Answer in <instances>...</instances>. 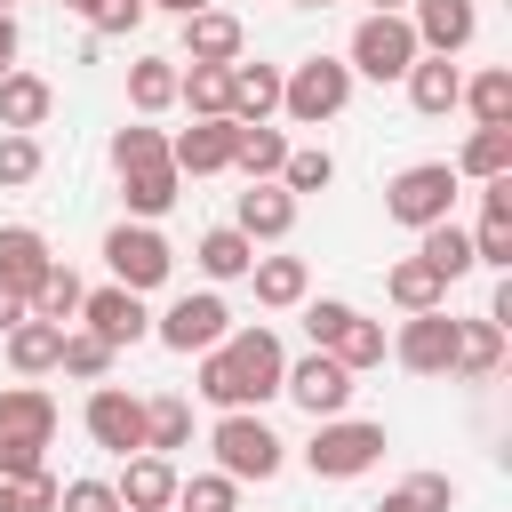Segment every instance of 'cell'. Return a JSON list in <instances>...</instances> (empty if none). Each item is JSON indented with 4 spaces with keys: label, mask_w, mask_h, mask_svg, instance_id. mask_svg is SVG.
Wrapping results in <instances>:
<instances>
[{
    "label": "cell",
    "mask_w": 512,
    "mask_h": 512,
    "mask_svg": "<svg viewBox=\"0 0 512 512\" xmlns=\"http://www.w3.org/2000/svg\"><path fill=\"white\" fill-rule=\"evenodd\" d=\"M0 512H24V496H16V480H0Z\"/></svg>",
    "instance_id": "816d5d0a"
},
{
    "label": "cell",
    "mask_w": 512,
    "mask_h": 512,
    "mask_svg": "<svg viewBox=\"0 0 512 512\" xmlns=\"http://www.w3.org/2000/svg\"><path fill=\"white\" fill-rule=\"evenodd\" d=\"M416 256H424V264H432V272L456 288V280L472 272V232H464L456 216H448V224H424V232H416Z\"/></svg>",
    "instance_id": "d590c367"
},
{
    "label": "cell",
    "mask_w": 512,
    "mask_h": 512,
    "mask_svg": "<svg viewBox=\"0 0 512 512\" xmlns=\"http://www.w3.org/2000/svg\"><path fill=\"white\" fill-rule=\"evenodd\" d=\"M464 112H472V128H512V64L464 72Z\"/></svg>",
    "instance_id": "4dcf8cb0"
},
{
    "label": "cell",
    "mask_w": 512,
    "mask_h": 512,
    "mask_svg": "<svg viewBox=\"0 0 512 512\" xmlns=\"http://www.w3.org/2000/svg\"><path fill=\"white\" fill-rule=\"evenodd\" d=\"M56 440V400L40 384H0V448H40Z\"/></svg>",
    "instance_id": "5bb4252c"
},
{
    "label": "cell",
    "mask_w": 512,
    "mask_h": 512,
    "mask_svg": "<svg viewBox=\"0 0 512 512\" xmlns=\"http://www.w3.org/2000/svg\"><path fill=\"white\" fill-rule=\"evenodd\" d=\"M152 336L168 344V352H184V360H200V352H216L224 336H232V304L216 296V288H184L168 312H152Z\"/></svg>",
    "instance_id": "52a82bcc"
},
{
    "label": "cell",
    "mask_w": 512,
    "mask_h": 512,
    "mask_svg": "<svg viewBox=\"0 0 512 512\" xmlns=\"http://www.w3.org/2000/svg\"><path fill=\"white\" fill-rule=\"evenodd\" d=\"M384 424H368V416H328V424H312V440H304V472L312 480H360V472H376L384 464Z\"/></svg>",
    "instance_id": "3957f363"
},
{
    "label": "cell",
    "mask_w": 512,
    "mask_h": 512,
    "mask_svg": "<svg viewBox=\"0 0 512 512\" xmlns=\"http://www.w3.org/2000/svg\"><path fill=\"white\" fill-rule=\"evenodd\" d=\"M248 288H256V304H264V312H296V304L312 296V264H304V256H264V248H256Z\"/></svg>",
    "instance_id": "603a6c76"
},
{
    "label": "cell",
    "mask_w": 512,
    "mask_h": 512,
    "mask_svg": "<svg viewBox=\"0 0 512 512\" xmlns=\"http://www.w3.org/2000/svg\"><path fill=\"white\" fill-rule=\"evenodd\" d=\"M160 160H168V128H152V120L112 128V176H128V168H160Z\"/></svg>",
    "instance_id": "60d3db41"
},
{
    "label": "cell",
    "mask_w": 512,
    "mask_h": 512,
    "mask_svg": "<svg viewBox=\"0 0 512 512\" xmlns=\"http://www.w3.org/2000/svg\"><path fill=\"white\" fill-rule=\"evenodd\" d=\"M352 384H360V376H352V368H336L328 352H304V360H288V368H280V392H288L312 424L344 416V408H352Z\"/></svg>",
    "instance_id": "9c48e42d"
},
{
    "label": "cell",
    "mask_w": 512,
    "mask_h": 512,
    "mask_svg": "<svg viewBox=\"0 0 512 512\" xmlns=\"http://www.w3.org/2000/svg\"><path fill=\"white\" fill-rule=\"evenodd\" d=\"M144 16H152L144 0H88V8H80V24H88L96 40H128V32L144 24Z\"/></svg>",
    "instance_id": "f6af8a7d"
},
{
    "label": "cell",
    "mask_w": 512,
    "mask_h": 512,
    "mask_svg": "<svg viewBox=\"0 0 512 512\" xmlns=\"http://www.w3.org/2000/svg\"><path fill=\"white\" fill-rule=\"evenodd\" d=\"M0 344H8V368H16L24 384H32V376H56V352H64V328H56V320H16V328H8Z\"/></svg>",
    "instance_id": "83f0119b"
},
{
    "label": "cell",
    "mask_w": 512,
    "mask_h": 512,
    "mask_svg": "<svg viewBox=\"0 0 512 512\" xmlns=\"http://www.w3.org/2000/svg\"><path fill=\"white\" fill-rule=\"evenodd\" d=\"M48 112H56V88L16 64V72L0 80V128H8V136H32V128H48Z\"/></svg>",
    "instance_id": "484cf974"
},
{
    "label": "cell",
    "mask_w": 512,
    "mask_h": 512,
    "mask_svg": "<svg viewBox=\"0 0 512 512\" xmlns=\"http://www.w3.org/2000/svg\"><path fill=\"white\" fill-rule=\"evenodd\" d=\"M416 56H424V48H416L408 16H360V24H352V40H344V72H352V80H376V88L408 80V64H416Z\"/></svg>",
    "instance_id": "277c9868"
},
{
    "label": "cell",
    "mask_w": 512,
    "mask_h": 512,
    "mask_svg": "<svg viewBox=\"0 0 512 512\" xmlns=\"http://www.w3.org/2000/svg\"><path fill=\"white\" fill-rule=\"evenodd\" d=\"M240 56H248V24H240L232 8L184 16V56H176V64H240Z\"/></svg>",
    "instance_id": "e0dca14e"
},
{
    "label": "cell",
    "mask_w": 512,
    "mask_h": 512,
    "mask_svg": "<svg viewBox=\"0 0 512 512\" xmlns=\"http://www.w3.org/2000/svg\"><path fill=\"white\" fill-rule=\"evenodd\" d=\"M320 352H328L336 368H352V376H368V368H384V352H392V336H384V320H368V312L352 304V312H344V328H336V336H328Z\"/></svg>",
    "instance_id": "d4e9b609"
},
{
    "label": "cell",
    "mask_w": 512,
    "mask_h": 512,
    "mask_svg": "<svg viewBox=\"0 0 512 512\" xmlns=\"http://www.w3.org/2000/svg\"><path fill=\"white\" fill-rule=\"evenodd\" d=\"M192 448V400L184 392H152L144 400V456H176Z\"/></svg>",
    "instance_id": "1f68e13d"
},
{
    "label": "cell",
    "mask_w": 512,
    "mask_h": 512,
    "mask_svg": "<svg viewBox=\"0 0 512 512\" xmlns=\"http://www.w3.org/2000/svg\"><path fill=\"white\" fill-rule=\"evenodd\" d=\"M352 72H344V56H304V64H280V120H296V128H328L344 104H352Z\"/></svg>",
    "instance_id": "7a4b0ae2"
},
{
    "label": "cell",
    "mask_w": 512,
    "mask_h": 512,
    "mask_svg": "<svg viewBox=\"0 0 512 512\" xmlns=\"http://www.w3.org/2000/svg\"><path fill=\"white\" fill-rule=\"evenodd\" d=\"M0 16H16V0H0Z\"/></svg>",
    "instance_id": "9f6ffc18"
},
{
    "label": "cell",
    "mask_w": 512,
    "mask_h": 512,
    "mask_svg": "<svg viewBox=\"0 0 512 512\" xmlns=\"http://www.w3.org/2000/svg\"><path fill=\"white\" fill-rule=\"evenodd\" d=\"M72 328H88V336H104L112 352H128V344H144V336H152V312H144V296H128V288H112V280H104V288H88V296H80V320H72Z\"/></svg>",
    "instance_id": "30bf717a"
},
{
    "label": "cell",
    "mask_w": 512,
    "mask_h": 512,
    "mask_svg": "<svg viewBox=\"0 0 512 512\" xmlns=\"http://www.w3.org/2000/svg\"><path fill=\"white\" fill-rule=\"evenodd\" d=\"M176 104L192 120H224L232 104V64H176Z\"/></svg>",
    "instance_id": "f546056e"
},
{
    "label": "cell",
    "mask_w": 512,
    "mask_h": 512,
    "mask_svg": "<svg viewBox=\"0 0 512 512\" xmlns=\"http://www.w3.org/2000/svg\"><path fill=\"white\" fill-rule=\"evenodd\" d=\"M112 344L104 336H88V328H64V352H56V376H72V384H104L112 376Z\"/></svg>",
    "instance_id": "f35d334b"
},
{
    "label": "cell",
    "mask_w": 512,
    "mask_h": 512,
    "mask_svg": "<svg viewBox=\"0 0 512 512\" xmlns=\"http://www.w3.org/2000/svg\"><path fill=\"white\" fill-rule=\"evenodd\" d=\"M104 264H112V288H128V296H152V288H168V272H176V248H168V232L160 224H112L104 232Z\"/></svg>",
    "instance_id": "8992f818"
},
{
    "label": "cell",
    "mask_w": 512,
    "mask_h": 512,
    "mask_svg": "<svg viewBox=\"0 0 512 512\" xmlns=\"http://www.w3.org/2000/svg\"><path fill=\"white\" fill-rule=\"evenodd\" d=\"M144 8H168V16H176V24H184V16H200V8H208V0H144Z\"/></svg>",
    "instance_id": "f907efd6"
},
{
    "label": "cell",
    "mask_w": 512,
    "mask_h": 512,
    "mask_svg": "<svg viewBox=\"0 0 512 512\" xmlns=\"http://www.w3.org/2000/svg\"><path fill=\"white\" fill-rule=\"evenodd\" d=\"M56 8H72V16H80V8H88V0H56Z\"/></svg>",
    "instance_id": "11a10c76"
},
{
    "label": "cell",
    "mask_w": 512,
    "mask_h": 512,
    "mask_svg": "<svg viewBox=\"0 0 512 512\" xmlns=\"http://www.w3.org/2000/svg\"><path fill=\"white\" fill-rule=\"evenodd\" d=\"M208 456H216V472H224V480H240V488L256 480V488H264V480H280V464H288V440H280V432H272L256 408H232V416H216V432H208Z\"/></svg>",
    "instance_id": "6da1fadb"
},
{
    "label": "cell",
    "mask_w": 512,
    "mask_h": 512,
    "mask_svg": "<svg viewBox=\"0 0 512 512\" xmlns=\"http://www.w3.org/2000/svg\"><path fill=\"white\" fill-rule=\"evenodd\" d=\"M280 160H288V136L264 120V128H240V144H232V168L248 176V184H280Z\"/></svg>",
    "instance_id": "8d00e7d4"
},
{
    "label": "cell",
    "mask_w": 512,
    "mask_h": 512,
    "mask_svg": "<svg viewBox=\"0 0 512 512\" xmlns=\"http://www.w3.org/2000/svg\"><path fill=\"white\" fill-rule=\"evenodd\" d=\"M80 296H88V280H80L72 264H48V280L32 288V304H24V312H32V320H56V328H72V320H80Z\"/></svg>",
    "instance_id": "74e56055"
},
{
    "label": "cell",
    "mask_w": 512,
    "mask_h": 512,
    "mask_svg": "<svg viewBox=\"0 0 512 512\" xmlns=\"http://www.w3.org/2000/svg\"><path fill=\"white\" fill-rule=\"evenodd\" d=\"M368 16H408V0H368Z\"/></svg>",
    "instance_id": "f5cc1de1"
},
{
    "label": "cell",
    "mask_w": 512,
    "mask_h": 512,
    "mask_svg": "<svg viewBox=\"0 0 512 512\" xmlns=\"http://www.w3.org/2000/svg\"><path fill=\"white\" fill-rule=\"evenodd\" d=\"M128 104H136V120L176 112V56H136L128 64Z\"/></svg>",
    "instance_id": "d6a6232c"
},
{
    "label": "cell",
    "mask_w": 512,
    "mask_h": 512,
    "mask_svg": "<svg viewBox=\"0 0 512 512\" xmlns=\"http://www.w3.org/2000/svg\"><path fill=\"white\" fill-rule=\"evenodd\" d=\"M56 472H40V480H16V496H24V512H56Z\"/></svg>",
    "instance_id": "7dc6e473"
},
{
    "label": "cell",
    "mask_w": 512,
    "mask_h": 512,
    "mask_svg": "<svg viewBox=\"0 0 512 512\" xmlns=\"http://www.w3.org/2000/svg\"><path fill=\"white\" fill-rule=\"evenodd\" d=\"M504 368V328L496 320H456V384H488Z\"/></svg>",
    "instance_id": "f1b7e54d"
},
{
    "label": "cell",
    "mask_w": 512,
    "mask_h": 512,
    "mask_svg": "<svg viewBox=\"0 0 512 512\" xmlns=\"http://www.w3.org/2000/svg\"><path fill=\"white\" fill-rule=\"evenodd\" d=\"M224 120H240V128H264V120H280V64H232V104H224Z\"/></svg>",
    "instance_id": "7402d4cb"
},
{
    "label": "cell",
    "mask_w": 512,
    "mask_h": 512,
    "mask_svg": "<svg viewBox=\"0 0 512 512\" xmlns=\"http://www.w3.org/2000/svg\"><path fill=\"white\" fill-rule=\"evenodd\" d=\"M288 8H336V0H288Z\"/></svg>",
    "instance_id": "db71d44e"
},
{
    "label": "cell",
    "mask_w": 512,
    "mask_h": 512,
    "mask_svg": "<svg viewBox=\"0 0 512 512\" xmlns=\"http://www.w3.org/2000/svg\"><path fill=\"white\" fill-rule=\"evenodd\" d=\"M408 32L424 56H464L480 32V0H408Z\"/></svg>",
    "instance_id": "4fadbf2b"
},
{
    "label": "cell",
    "mask_w": 512,
    "mask_h": 512,
    "mask_svg": "<svg viewBox=\"0 0 512 512\" xmlns=\"http://www.w3.org/2000/svg\"><path fill=\"white\" fill-rule=\"evenodd\" d=\"M120 200H128V224H160V216L184 200L176 160H160V168H128V176H120Z\"/></svg>",
    "instance_id": "cb8c5ba5"
},
{
    "label": "cell",
    "mask_w": 512,
    "mask_h": 512,
    "mask_svg": "<svg viewBox=\"0 0 512 512\" xmlns=\"http://www.w3.org/2000/svg\"><path fill=\"white\" fill-rule=\"evenodd\" d=\"M40 168H48L40 136H8V128H0V192H24V184H40Z\"/></svg>",
    "instance_id": "ee69618b"
},
{
    "label": "cell",
    "mask_w": 512,
    "mask_h": 512,
    "mask_svg": "<svg viewBox=\"0 0 512 512\" xmlns=\"http://www.w3.org/2000/svg\"><path fill=\"white\" fill-rule=\"evenodd\" d=\"M176 456H120V480H112V496H120V512H168L176 504Z\"/></svg>",
    "instance_id": "ffe728a7"
},
{
    "label": "cell",
    "mask_w": 512,
    "mask_h": 512,
    "mask_svg": "<svg viewBox=\"0 0 512 512\" xmlns=\"http://www.w3.org/2000/svg\"><path fill=\"white\" fill-rule=\"evenodd\" d=\"M336 184V152L328 144H288V160H280V192H328Z\"/></svg>",
    "instance_id": "b9f144b4"
},
{
    "label": "cell",
    "mask_w": 512,
    "mask_h": 512,
    "mask_svg": "<svg viewBox=\"0 0 512 512\" xmlns=\"http://www.w3.org/2000/svg\"><path fill=\"white\" fill-rule=\"evenodd\" d=\"M296 192H280V184H248L240 200H232V232H248L256 248H272V240H288L296 232Z\"/></svg>",
    "instance_id": "ac0fdd59"
},
{
    "label": "cell",
    "mask_w": 512,
    "mask_h": 512,
    "mask_svg": "<svg viewBox=\"0 0 512 512\" xmlns=\"http://www.w3.org/2000/svg\"><path fill=\"white\" fill-rule=\"evenodd\" d=\"M232 144H240V120H192L168 136V160H176V176H224Z\"/></svg>",
    "instance_id": "9a60e30c"
},
{
    "label": "cell",
    "mask_w": 512,
    "mask_h": 512,
    "mask_svg": "<svg viewBox=\"0 0 512 512\" xmlns=\"http://www.w3.org/2000/svg\"><path fill=\"white\" fill-rule=\"evenodd\" d=\"M16 320H32V312H24V296H8V288H0V336H8Z\"/></svg>",
    "instance_id": "681fc988"
},
{
    "label": "cell",
    "mask_w": 512,
    "mask_h": 512,
    "mask_svg": "<svg viewBox=\"0 0 512 512\" xmlns=\"http://www.w3.org/2000/svg\"><path fill=\"white\" fill-rule=\"evenodd\" d=\"M16 56H24V32H16V16H0V80L16 72Z\"/></svg>",
    "instance_id": "c3c4849f"
},
{
    "label": "cell",
    "mask_w": 512,
    "mask_h": 512,
    "mask_svg": "<svg viewBox=\"0 0 512 512\" xmlns=\"http://www.w3.org/2000/svg\"><path fill=\"white\" fill-rule=\"evenodd\" d=\"M56 512H120V496H112V480H64Z\"/></svg>",
    "instance_id": "bcb514c9"
},
{
    "label": "cell",
    "mask_w": 512,
    "mask_h": 512,
    "mask_svg": "<svg viewBox=\"0 0 512 512\" xmlns=\"http://www.w3.org/2000/svg\"><path fill=\"white\" fill-rule=\"evenodd\" d=\"M472 264H488V272H512V176H488V184H480Z\"/></svg>",
    "instance_id": "d6986e66"
},
{
    "label": "cell",
    "mask_w": 512,
    "mask_h": 512,
    "mask_svg": "<svg viewBox=\"0 0 512 512\" xmlns=\"http://www.w3.org/2000/svg\"><path fill=\"white\" fill-rule=\"evenodd\" d=\"M224 360L240 368V392H248V408H264V400H280V368H288V352H280V336L256 320V328H232L224 336Z\"/></svg>",
    "instance_id": "7c38bea8"
},
{
    "label": "cell",
    "mask_w": 512,
    "mask_h": 512,
    "mask_svg": "<svg viewBox=\"0 0 512 512\" xmlns=\"http://www.w3.org/2000/svg\"><path fill=\"white\" fill-rule=\"evenodd\" d=\"M456 168L448 160H408L392 184H384V216L392 224H408V232H424V224H448L456 216Z\"/></svg>",
    "instance_id": "5b68a950"
},
{
    "label": "cell",
    "mask_w": 512,
    "mask_h": 512,
    "mask_svg": "<svg viewBox=\"0 0 512 512\" xmlns=\"http://www.w3.org/2000/svg\"><path fill=\"white\" fill-rule=\"evenodd\" d=\"M384 296H392L400 312H440V304H448V280H440L424 256H400V264L384 272Z\"/></svg>",
    "instance_id": "e575fe53"
},
{
    "label": "cell",
    "mask_w": 512,
    "mask_h": 512,
    "mask_svg": "<svg viewBox=\"0 0 512 512\" xmlns=\"http://www.w3.org/2000/svg\"><path fill=\"white\" fill-rule=\"evenodd\" d=\"M376 512H456V480L448 472H408L400 488H384Z\"/></svg>",
    "instance_id": "ab89813d"
},
{
    "label": "cell",
    "mask_w": 512,
    "mask_h": 512,
    "mask_svg": "<svg viewBox=\"0 0 512 512\" xmlns=\"http://www.w3.org/2000/svg\"><path fill=\"white\" fill-rule=\"evenodd\" d=\"M192 264H200V280H208V288H224V280H248V264H256V240H248V232H232V224H208V232H200V248H192Z\"/></svg>",
    "instance_id": "4316f807"
},
{
    "label": "cell",
    "mask_w": 512,
    "mask_h": 512,
    "mask_svg": "<svg viewBox=\"0 0 512 512\" xmlns=\"http://www.w3.org/2000/svg\"><path fill=\"white\" fill-rule=\"evenodd\" d=\"M456 184H488V176H512V128H472L464 152L448 160Z\"/></svg>",
    "instance_id": "836d02e7"
},
{
    "label": "cell",
    "mask_w": 512,
    "mask_h": 512,
    "mask_svg": "<svg viewBox=\"0 0 512 512\" xmlns=\"http://www.w3.org/2000/svg\"><path fill=\"white\" fill-rule=\"evenodd\" d=\"M48 264H56V248H48L40 224H0V288H8V296L32 304V288L48 280Z\"/></svg>",
    "instance_id": "2e32d148"
},
{
    "label": "cell",
    "mask_w": 512,
    "mask_h": 512,
    "mask_svg": "<svg viewBox=\"0 0 512 512\" xmlns=\"http://www.w3.org/2000/svg\"><path fill=\"white\" fill-rule=\"evenodd\" d=\"M168 512H240V480L192 472V480H176V504H168Z\"/></svg>",
    "instance_id": "7bdbcfd3"
},
{
    "label": "cell",
    "mask_w": 512,
    "mask_h": 512,
    "mask_svg": "<svg viewBox=\"0 0 512 512\" xmlns=\"http://www.w3.org/2000/svg\"><path fill=\"white\" fill-rule=\"evenodd\" d=\"M392 360L408 376H448L456 368V320H448V304L440 312H408L400 336H392Z\"/></svg>",
    "instance_id": "8fae6325"
},
{
    "label": "cell",
    "mask_w": 512,
    "mask_h": 512,
    "mask_svg": "<svg viewBox=\"0 0 512 512\" xmlns=\"http://www.w3.org/2000/svg\"><path fill=\"white\" fill-rule=\"evenodd\" d=\"M88 440L104 456H144V392L128 384H88V408H80Z\"/></svg>",
    "instance_id": "ba28073f"
},
{
    "label": "cell",
    "mask_w": 512,
    "mask_h": 512,
    "mask_svg": "<svg viewBox=\"0 0 512 512\" xmlns=\"http://www.w3.org/2000/svg\"><path fill=\"white\" fill-rule=\"evenodd\" d=\"M400 88H408V104H416L424 120H448V112L464 104V64H456V56H416Z\"/></svg>",
    "instance_id": "44dd1931"
}]
</instances>
